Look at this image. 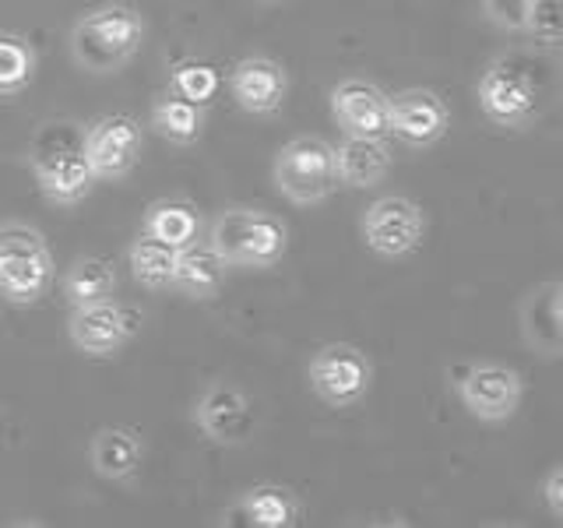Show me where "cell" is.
Returning <instances> with one entry per match:
<instances>
[{
    "label": "cell",
    "instance_id": "obj_28",
    "mask_svg": "<svg viewBox=\"0 0 563 528\" xmlns=\"http://www.w3.org/2000/svg\"><path fill=\"white\" fill-rule=\"evenodd\" d=\"M479 4L489 25H497L500 32H521L532 0H479Z\"/></svg>",
    "mask_w": 563,
    "mask_h": 528
},
{
    "label": "cell",
    "instance_id": "obj_19",
    "mask_svg": "<svg viewBox=\"0 0 563 528\" xmlns=\"http://www.w3.org/2000/svg\"><path fill=\"white\" fill-rule=\"evenodd\" d=\"M88 458H92V469L102 480H134L141 462H145V440L131 427H102L96 430L92 444H88Z\"/></svg>",
    "mask_w": 563,
    "mask_h": 528
},
{
    "label": "cell",
    "instance_id": "obj_27",
    "mask_svg": "<svg viewBox=\"0 0 563 528\" xmlns=\"http://www.w3.org/2000/svg\"><path fill=\"white\" fill-rule=\"evenodd\" d=\"M532 40L550 50V53H560V40H563V11H560V0H532V8H528V18H525V29Z\"/></svg>",
    "mask_w": 563,
    "mask_h": 528
},
{
    "label": "cell",
    "instance_id": "obj_22",
    "mask_svg": "<svg viewBox=\"0 0 563 528\" xmlns=\"http://www.w3.org/2000/svg\"><path fill=\"white\" fill-rule=\"evenodd\" d=\"M60 293L70 307L110 299L117 293V268L99 254H81V257L70 261V268L64 272Z\"/></svg>",
    "mask_w": 563,
    "mask_h": 528
},
{
    "label": "cell",
    "instance_id": "obj_4",
    "mask_svg": "<svg viewBox=\"0 0 563 528\" xmlns=\"http://www.w3.org/2000/svg\"><path fill=\"white\" fill-rule=\"evenodd\" d=\"M272 180L278 194H286L296 205H321L339 190L334 173V145L317 134H299L278 148Z\"/></svg>",
    "mask_w": 563,
    "mask_h": 528
},
{
    "label": "cell",
    "instance_id": "obj_24",
    "mask_svg": "<svg viewBox=\"0 0 563 528\" xmlns=\"http://www.w3.org/2000/svg\"><path fill=\"white\" fill-rule=\"evenodd\" d=\"M35 46L18 32H0V96L25 92L35 78Z\"/></svg>",
    "mask_w": 563,
    "mask_h": 528
},
{
    "label": "cell",
    "instance_id": "obj_1",
    "mask_svg": "<svg viewBox=\"0 0 563 528\" xmlns=\"http://www.w3.org/2000/svg\"><path fill=\"white\" fill-rule=\"evenodd\" d=\"M148 25L131 4H99L85 11L67 35V50L88 75H117L145 46Z\"/></svg>",
    "mask_w": 563,
    "mask_h": 528
},
{
    "label": "cell",
    "instance_id": "obj_17",
    "mask_svg": "<svg viewBox=\"0 0 563 528\" xmlns=\"http://www.w3.org/2000/svg\"><path fill=\"white\" fill-rule=\"evenodd\" d=\"M303 518L299 497L289 486L278 483H261L246 490L243 497L225 510V525H246V528H296Z\"/></svg>",
    "mask_w": 563,
    "mask_h": 528
},
{
    "label": "cell",
    "instance_id": "obj_10",
    "mask_svg": "<svg viewBox=\"0 0 563 528\" xmlns=\"http://www.w3.org/2000/svg\"><path fill=\"white\" fill-rule=\"evenodd\" d=\"M475 99H479V110L489 123L497 128H525L528 120L539 110V88L536 81L525 75L521 67L507 64V61H493L479 85H475Z\"/></svg>",
    "mask_w": 563,
    "mask_h": 528
},
{
    "label": "cell",
    "instance_id": "obj_13",
    "mask_svg": "<svg viewBox=\"0 0 563 528\" xmlns=\"http://www.w3.org/2000/svg\"><path fill=\"white\" fill-rule=\"evenodd\" d=\"M198 430L222 448H240L254 433V405L233 384H211L194 405Z\"/></svg>",
    "mask_w": 563,
    "mask_h": 528
},
{
    "label": "cell",
    "instance_id": "obj_16",
    "mask_svg": "<svg viewBox=\"0 0 563 528\" xmlns=\"http://www.w3.org/2000/svg\"><path fill=\"white\" fill-rule=\"evenodd\" d=\"M331 117L349 138L387 141V92L366 78H345L331 88Z\"/></svg>",
    "mask_w": 563,
    "mask_h": 528
},
{
    "label": "cell",
    "instance_id": "obj_15",
    "mask_svg": "<svg viewBox=\"0 0 563 528\" xmlns=\"http://www.w3.org/2000/svg\"><path fill=\"white\" fill-rule=\"evenodd\" d=\"M229 96L240 106L243 113L268 117L278 113L282 102L289 96V75L286 67L272 57H243L229 70Z\"/></svg>",
    "mask_w": 563,
    "mask_h": 528
},
{
    "label": "cell",
    "instance_id": "obj_5",
    "mask_svg": "<svg viewBox=\"0 0 563 528\" xmlns=\"http://www.w3.org/2000/svg\"><path fill=\"white\" fill-rule=\"evenodd\" d=\"M310 392L331 409H349L369 395L374 387V363L366 352L349 342H328L310 356L307 363Z\"/></svg>",
    "mask_w": 563,
    "mask_h": 528
},
{
    "label": "cell",
    "instance_id": "obj_3",
    "mask_svg": "<svg viewBox=\"0 0 563 528\" xmlns=\"http://www.w3.org/2000/svg\"><path fill=\"white\" fill-rule=\"evenodd\" d=\"M53 254L40 229L25 222L0 226V299L11 307H32L53 286Z\"/></svg>",
    "mask_w": 563,
    "mask_h": 528
},
{
    "label": "cell",
    "instance_id": "obj_2",
    "mask_svg": "<svg viewBox=\"0 0 563 528\" xmlns=\"http://www.w3.org/2000/svg\"><path fill=\"white\" fill-rule=\"evenodd\" d=\"M208 246L225 268H275L289 251V226L264 208H225L208 229Z\"/></svg>",
    "mask_w": 563,
    "mask_h": 528
},
{
    "label": "cell",
    "instance_id": "obj_25",
    "mask_svg": "<svg viewBox=\"0 0 563 528\" xmlns=\"http://www.w3.org/2000/svg\"><path fill=\"white\" fill-rule=\"evenodd\" d=\"M173 261L176 251L158 240L148 237H137L128 251V264H131V275L148 289H169V278H173Z\"/></svg>",
    "mask_w": 563,
    "mask_h": 528
},
{
    "label": "cell",
    "instance_id": "obj_23",
    "mask_svg": "<svg viewBox=\"0 0 563 528\" xmlns=\"http://www.w3.org/2000/svg\"><path fill=\"white\" fill-rule=\"evenodd\" d=\"M148 123L158 138L173 141V145H194L205 131V106L166 92L152 102Z\"/></svg>",
    "mask_w": 563,
    "mask_h": 528
},
{
    "label": "cell",
    "instance_id": "obj_7",
    "mask_svg": "<svg viewBox=\"0 0 563 528\" xmlns=\"http://www.w3.org/2000/svg\"><path fill=\"white\" fill-rule=\"evenodd\" d=\"M457 402L479 422H507L521 409L525 384L515 366L504 363H472L454 381Z\"/></svg>",
    "mask_w": 563,
    "mask_h": 528
},
{
    "label": "cell",
    "instance_id": "obj_21",
    "mask_svg": "<svg viewBox=\"0 0 563 528\" xmlns=\"http://www.w3.org/2000/svg\"><path fill=\"white\" fill-rule=\"evenodd\" d=\"M141 237L158 240V243L173 246V251H180V246H187L201 237V216L190 201H176V198L152 201L145 219H141Z\"/></svg>",
    "mask_w": 563,
    "mask_h": 528
},
{
    "label": "cell",
    "instance_id": "obj_20",
    "mask_svg": "<svg viewBox=\"0 0 563 528\" xmlns=\"http://www.w3.org/2000/svg\"><path fill=\"white\" fill-rule=\"evenodd\" d=\"M387 169H391V152H387V141L380 138H349L339 148H334V173H339V184L352 190H366L377 187Z\"/></svg>",
    "mask_w": 563,
    "mask_h": 528
},
{
    "label": "cell",
    "instance_id": "obj_11",
    "mask_svg": "<svg viewBox=\"0 0 563 528\" xmlns=\"http://www.w3.org/2000/svg\"><path fill=\"white\" fill-rule=\"evenodd\" d=\"M451 128V113L433 88H401L387 96V138L405 148H430Z\"/></svg>",
    "mask_w": 563,
    "mask_h": 528
},
{
    "label": "cell",
    "instance_id": "obj_18",
    "mask_svg": "<svg viewBox=\"0 0 563 528\" xmlns=\"http://www.w3.org/2000/svg\"><path fill=\"white\" fill-rule=\"evenodd\" d=\"M225 272H229L225 261L208 243L194 240L176 251L169 286L176 293H184L187 299H216L219 289L225 286Z\"/></svg>",
    "mask_w": 563,
    "mask_h": 528
},
{
    "label": "cell",
    "instance_id": "obj_26",
    "mask_svg": "<svg viewBox=\"0 0 563 528\" xmlns=\"http://www.w3.org/2000/svg\"><path fill=\"white\" fill-rule=\"evenodd\" d=\"M219 88H222V75L211 64L180 61V64L169 70V92L180 96V99L208 106L211 99L219 96Z\"/></svg>",
    "mask_w": 563,
    "mask_h": 528
},
{
    "label": "cell",
    "instance_id": "obj_14",
    "mask_svg": "<svg viewBox=\"0 0 563 528\" xmlns=\"http://www.w3.org/2000/svg\"><path fill=\"white\" fill-rule=\"evenodd\" d=\"M518 328L528 352L560 360L563 352V282L550 278L532 286L518 304Z\"/></svg>",
    "mask_w": 563,
    "mask_h": 528
},
{
    "label": "cell",
    "instance_id": "obj_6",
    "mask_svg": "<svg viewBox=\"0 0 563 528\" xmlns=\"http://www.w3.org/2000/svg\"><path fill=\"white\" fill-rule=\"evenodd\" d=\"M360 237L384 261L409 257L422 246V237H427V216L405 194H384V198L363 208Z\"/></svg>",
    "mask_w": 563,
    "mask_h": 528
},
{
    "label": "cell",
    "instance_id": "obj_8",
    "mask_svg": "<svg viewBox=\"0 0 563 528\" xmlns=\"http://www.w3.org/2000/svg\"><path fill=\"white\" fill-rule=\"evenodd\" d=\"M141 328V314L128 304H117V299H99V304H85L70 310L67 321V339L85 356H117V352L128 345Z\"/></svg>",
    "mask_w": 563,
    "mask_h": 528
},
{
    "label": "cell",
    "instance_id": "obj_9",
    "mask_svg": "<svg viewBox=\"0 0 563 528\" xmlns=\"http://www.w3.org/2000/svg\"><path fill=\"white\" fill-rule=\"evenodd\" d=\"M141 145H145V131L131 113H106L92 120V128L85 131L81 152L92 166L96 180H123L141 158Z\"/></svg>",
    "mask_w": 563,
    "mask_h": 528
},
{
    "label": "cell",
    "instance_id": "obj_29",
    "mask_svg": "<svg viewBox=\"0 0 563 528\" xmlns=\"http://www.w3.org/2000/svg\"><path fill=\"white\" fill-rule=\"evenodd\" d=\"M542 501L545 507H550V515L560 521L563 518V469L553 465L550 472H545V480H542Z\"/></svg>",
    "mask_w": 563,
    "mask_h": 528
},
{
    "label": "cell",
    "instance_id": "obj_12",
    "mask_svg": "<svg viewBox=\"0 0 563 528\" xmlns=\"http://www.w3.org/2000/svg\"><path fill=\"white\" fill-rule=\"evenodd\" d=\"M32 176L43 198L57 208H70L85 201L88 194H92V187L99 184L81 145H53V148L35 152Z\"/></svg>",
    "mask_w": 563,
    "mask_h": 528
}]
</instances>
